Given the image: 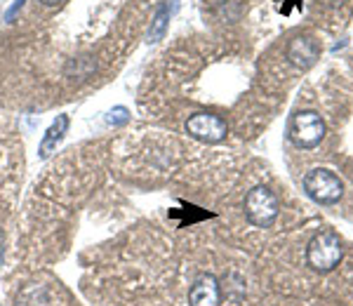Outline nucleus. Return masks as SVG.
<instances>
[{"instance_id": "1", "label": "nucleus", "mask_w": 353, "mask_h": 306, "mask_svg": "<svg viewBox=\"0 0 353 306\" xmlns=\"http://www.w3.org/2000/svg\"><path fill=\"white\" fill-rule=\"evenodd\" d=\"M341 257H344V247H341V241L334 231H321L309 243V250H306V262L318 274L332 271L341 262Z\"/></svg>"}, {"instance_id": "2", "label": "nucleus", "mask_w": 353, "mask_h": 306, "mask_svg": "<svg viewBox=\"0 0 353 306\" xmlns=\"http://www.w3.org/2000/svg\"><path fill=\"white\" fill-rule=\"evenodd\" d=\"M278 212H281V203L266 186H254L245 196V217L250 219V224L259 226V229H269L278 219Z\"/></svg>"}, {"instance_id": "3", "label": "nucleus", "mask_w": 353, "mask_h": 306, "mask_svg": "<svg viewBox=\"0 0 353 306\" xmlns=\"http://www.w3.org/2000/svg\"><path fill=\"white\" fill-rule=\"evenodd\" d=\"M304 191L311 201L321 203V205H334L344 196V184L334 172L325 167H316L304 177Z\"/></svg>"}, {"instance_id": "4", "label": "nucleus", "mask_w": 353, "mask_h": 306, "mask_svg": "<svg viewBox=\"0 0 353 306\" xmlns=\"http://www.w3.org/2000/svg\"><path fill=\"white\" fill-rule=\"evenodd\" d=\"M290 139L299 149H313L325 139V123L316 111H299L290 121Z\"/></svg>"}, {"instance_id": "5", "label": "nucleus", "mask_w": 353, "mask_h": 306, "mask_svg": "<svg viewBox=\"0 0 353 306\" xmlns=\"http://www.w3.org/2000/svg\"><path fill=\"white\" fill-rule=\"evenodd\" d=\"M186 132L193 139L205 141V144H217V141L226 139L229 125H226L224 118L214 116V113H193L186 121Z\"/></svg>"}, {"instance_id": "6", "label": "nucleus", "mask_w": 353, "mask_h": 306, "mask_svg": "<svg viewBox=\"0 0 353 306\" xmlns=\"http://www.w3.org/2000/svg\"><path fill=\"white\" fill-rule=\"evenodd\" d=\"M318 57H321V45L313 36H297L288 45V59L301 71L311 69L318 61Z\"/></svg>"}, {"instance_id": "7", "label": "nucleus", "mask_w": 353, "mask_h": 306, "mask_svg": "<svg viewBox=\"0 0 353 306\" xmlns=\"http://www.w3.org/2000/svg\"><path fill=\"white\" fill-rule=\"evenodd\" d=\"M221 304V287L214 276H201L191 285L189 306H219Z\"/></svg>"}, {"instance_id": "8", "label": "nucleus", "mask_w": 353, "mask_h": 306, "mask_svg": "<svg viewBox=\"0 0 353 306\" xmlns=\"http://www.w3.org/2000/svg\"><path fill=\"white\" fill-rule=\"evenodd\" d=\"M176 8H179V0H163V3L158 5L156 12H153V17H151L149 33H146V43H158V41H163V36L168 33L170 19L174 17Z\"/></svg>"}, {"instance_id": "9", "label": "nucleus", "mask_w": 353, "mask_h": 306, "mask_svg": "<svg viewBox=\"0 0 353 306\" xmlns=\"http://www.w3.org/2000/svg\"><path fill=\"white\" fill-rule=\"evenodd\" d=\"M68 116L66 113H61V116H57L52 123H50V127L45 130L43 139H41V146H38V158L41 161H48L50 156L57 151V146L61 144V139H64V134L68 132Z\"/></svg>"}, {"instance_id": "10", "label": "nucleus", "mask_w": 353, "mask_h": 306, "mask_svg": "<svg viewBox=\"0 0 353 306\" xmlns=\"http://www.w3.org/2000/svg\"><path fill=\"white\" fill-rule=\"evenodd\" d=\"M50 304V292L45 285L38 283H28V285L17 294L14 306H48Z\"/></svg>"}, {"instance_id": "11", "label": "nucleus", "mask_w": 353, "mask_h": 306, "mask_svg": "<svg viewBox=\"0 0 353 306\" xmlns=\"http://www.w3.org/2000/svg\"><path fill=\"white\" fill-rule=\"evenodd\" d=\"M94 71H97V59H94V57H90V54L76 57V59L68 61L66 69H64V73L71 78V81H88Z\"/></svg>"}, {"instance_id": "12", "label": "nucleus", "mask_w": 353, "mask_h": 306, "mask_svg": "<svg viewBox=\"0 0 353 306\" xmlns=\"http://www.w3.org/2000/svg\"><path fill=\"white\" fill-rule=\"evenodd\" d=\"M130 123V111L125 106H113V109L106 113V125L111 127H123Z\"/></svg>"}, {"instance_id": "13", "label": "nucleus", "mask_w": 353, "mask_h": 306, "mask_svg": "<svg viewBox=\"0 0 353 306\" xmlns=\"http://www.w3.org/2000/svg\"><path fill=\"white\" fill-rule=\"evenodd\" d=\"M24 3H26V0H14L12 8H10L8 12H5V21H12L14 17H17V12H19L21 8H24Z\"/></svg>"}, {"instance_id": "14", "label": "nucleus", "mask_w": 353, "mask_h": 306, "mask_svg": "<svg viewBox=\"0 0 353 306\" xmlns=\"http://www.w3.org/2000/svg\"><path fill=\"white\" fill-rule=\"evenodd\" d=\"M43 5H48V8H57V5H61L64 0H41Z\"/></svg>"}]
</instances>
